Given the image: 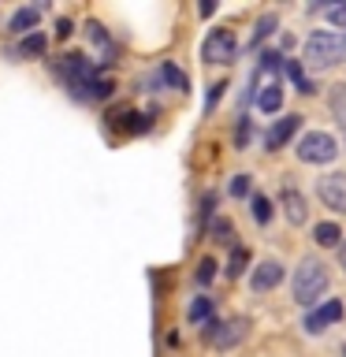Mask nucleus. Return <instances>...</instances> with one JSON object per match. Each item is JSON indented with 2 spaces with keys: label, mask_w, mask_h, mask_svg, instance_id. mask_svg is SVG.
<instances>
[{
  "label": "nucleus",
  "mask_w": 346,
  "mask_h": 357,
  "mask_svg": "<svg viewBox=\"0 0 346 357\" xmlns=\"http://www.w3.org/2000/svg\"><path fill=\"white\" fill-rule=\"evenodd\" d=\"M331 112H335V119H339L343 142H346V86H335L331 89Z\"/></svg>",
  "instance_id": "18"
},
{
  "label": "nucleus",
  "mask_w": 346,
  "mask_h": 357,
  "mask_svg": "<svg viewBox=\"0 0 346 357\" xmlns=\"http://www.w3.org/2000/svg\"><path fill=\"white\" fill-rule=\"evenodd\" d=\"M123 134H145L149 130V116H142V112H116V116H108Z\"/></svg>",
  "instance_id": "13"
},
{
  "label": "nucleus",
  "mask_w": 346,
  "mask_h": 357,
  "mask_svg": "<svg viewBox=\"0 0 346 357\" xmlns=\"http://www.w3.org/2000/svg\"><path fill=\"white\" fill-rule=\"evenodd\" d=\"M317 194H320V201H324L331 212H343V216H346V172L324 175L320 186H317Z\"/></svg>",
  "instance_id": "6"
},
{
  "label": "nucleus",
  "mask_w": 346,
  "mask_h": 357,
  "mask_svg": "<svg viewBox=\"0 0 346 357\" xmlns=\"http://www.w3.org/2000/svg\"><path fill=\"white\" fill-rule=\"evenodd\" d=\"M283 67H287V78H290V82H294V89H298V93H317V82H309L298 60H287Z\"/></svg>",
  "instance_id": "14"
},
{
  "label": "nucleus",
  "mask_w": 346,
  "mask_h": 357,
  "mask_svg": "<svg viewBox=\"0 0 346 357\" xmlns=\"http://www.w3.org/2000/svg\"><path fill=\"white\" fill-rule=\"evenodd\" d=\"M246 142H250V119H239V130H234V145H239V149H246Z\"/></svg>",
  "instance_id": "26"
},
{
  "label": "nucleus",
  "mask_w": 346,
  "mask_h": 357,
  "mask_svg": "<svg viewBox=\"0 0 346 357\" xmlns=\"http://www.w3.org/2000/svg\"><path fill=\"white\" fill-rule=\"evenodd\" d=\"M335 320H343V301H328V305H320V309H313L309 317H306V331L309 335H320L328 324Z\"/></svg>",
  "instance_id": "9"
},
{
  "label": "nucleus",
  "mask_w": 346,
  "mask_h": 357,
  "mask_svg": "<svg viewBox=\"0 0 346 357\" xmlns=\"http://www.w3.org/2000/svg\"><path fill=\"white\" fill-rule=\"evenodd\" d=\"M160 78H164V82L172 86V89H179V93H186V86H190V82H186V75L179 71L175 63H164V67H160Z\"/></svg>",
  "instance_id": "19"
},
{
  "label": "nucleus",
  "mask_w": 346,
  "mask_h": 357,
  "mask_svg": "<svg viewBox=\"0 0 346 357\" xmlns=\"http://www.w3.org/2000/svg\"><path fill=\"white\" fill-rule=\"evenodd\" d=\"M313 238H317V245H324V250H331V245L343 242V231L335 227V223H317V227H313Z\"/></svg>",
  "instance_id": "15"
},
{
  "label": "nucleus",
  "mask_w": 346,
  "mask_h": 357,
  "mask_svg": "<svg viewBox=\"0 0 346 357\" xmlns=\"http://www.w3.org/2000/svg\"><path fill=\"white\" fill-rule=\"evenodd\" d=\"M242 268H246V250H234L231 264H227V275H242Z\"/></svg>",
  "instance_id": "25"
},
{
  "label": "nucleus",
  "mask_w": 346,
  "mask_h": 357,
  "mask_svg": "<svg viewBox=\"0 0 346 357\" xmlns=\"http://www.w3.org/2000/svg\"><path fill=\"white\" fill-rule=\"evenodd\" d=\"M212 205H216V197L205 194V201H201V220H209V216H212Z\"/></svg>",
  "instance_id": "31"
},
{
  "label": "nucleus",
  "mask_w": 346,
  "mask_h": 357,
  "mask_svg": "<svg viewBox=\"0 0 346 357\" xmlns=\"http://www.w3.org/2000/svg\"><path fill=\"white\" fill-rule=\"evenodd\" d=\"M279 201H283V212H287V220L294 223V227H301V223L309 220V205H306V197H301L294 186L279 190Z\"/></svg>",
  "instance_id": "8"
},
{
  "label": "nucleus",
  "mask_w": 346,
  "mask_h": 357,
  "mask_svg": "<svg viewBox=\"0 0 346 357\" xmlns=\"http://www.w3.org/2000/svg\"><path fill=\"white\" fill-rule=\"evenodd\" d=\"M253 220H257V223H268V220H272V201H268L264 194H253Z\"/></svg>",
  "instance_id": "21"
},
{
  "label": "nucleus",
  "mask_w": 346,
  "mask_h": 357,
  "mask_svg": "<svg viewBox=\"0 0 346 357\" xmlns=\"http://www.w3.org/2000/svg\"><path fill=\"white\" fill-rule=\"evenodd\" d=\"M227 234H231V223H227V220H216V223H212V238H216V242H223Z\"/></svg>",
  "instance_id": "29"
},
{
  "label": "nucleus",
  "mask_w": 346,
  "mask_h": 357,
  "mask_svg": "<svg viewBox=\"0 0 346 357\" xmlns=\"http://www.w3.org/2000/svg\"><path fill=\"white\" fill-rule=\"evenodd\" d=\"M324 290H328V264L317 257H306L294 272V301L298 305H313Z\"/></svg>",
  "instance_id": "2"
},
{
  "label": "nucleus",
  "mask_w": 346,
  "mask_h": 357,
  "mask_svg": "<svg viewBox=\"0 0 346 357\" xmlns=\"http://www.w3.org/2000/svg\"><path fill=\"white\" fill-rule=\"evenodd\" d=\"M223 89H227L223 82H216V86L209 89V97H205V112H212V108H216V100H220V93H223Z\"/></svg>",
  "instance_id": "28"
},
{
  "label": "nucleus",
  "mask_w": 346,
  "mask_h": 357,
  "mask_svg": "<svg viewBox=\"0 0 346 357\" xmlns=\"http://www.w3.org/2000/svg\"><path fill=\"white\" fill-rule=\"evenodd\" d=\"M86 33L93 38V45H100V49H108V33H105V26H100V22H86Z\"/></svg>",
  "instance_id": "23"
},
{
  "label": "nucleus",
  "mask_w": 346,
  "mask_h": 357,
  "mask_svg": "<svg viewBox=\"0 0 346 357\" xmlns=\"http://www.w3.org/2000/svg\"><path fill=\"white\" fill-rule=\"evenodd\" d=\"M298 127H301V116H298V112H290V116L276 119V123H272V130L264 134V149H268V153L283 149V145L294 138V130H298Z\"/></svg>",
  "instance_id": "7"
},
{
  "label": "nucleus",
  "mask_w": 346,
  "mask_h": 357,
  "mask_svg": "<svg viewBox=\"0 0 346 357\" xmlns=\"http://www.w3.org/2000/svg\"><path fill=\"white\" fill-rule=\"evenodd\" d=\"M186 320L190 324H209L212 320V298H194V301H190Z\"/></svg>",
  "instance_id": "17"
},
{
  "label": "nucleus",
  "mask_w": 346,
  "mask_h": 357,
  "mask_svg": "<svg viewBox=\"0 0 346 357\" xmlns=\"http://www.w3.org/2000/svg\"><path fill=\"white\" fill-rule=\"evenodd\" d=\"M45 45H49V41H45V33L33 30V33H27V38L19 41V56H27V60L33 56V60H38V56H45Z\"/></svg>",
  "instance_id": "16"
},
{
  "label": "nucleus",
  "mask_w": 346,
  "mask_h": 357,
  "mask_svg": "<svg viewBox=\"0 0 346 357\" xmlns=\"http://www.w3.org/2000/svg\"><path fill=\"white\" fill-rule=\"evenodd\" d=\"M250 194V175H234L231 178V197H246Z\"/></svg>",
  "instance_id": "24"
},
{
  "label": "nucleus",
  "mask_w": 346,
  "mask_h": 357,
  "mask_svg": "<svg viewBox=\"0 0 346 357\" xmlns=\"http://www.w3.org/2000/svg\"><path fill=\"white\" fill-rule=\"evenodd\" d=\"M41 11H45V4H38V8H19L15 15L8 19V33H22V38H27V33H33Z\"/></svg>",
  "instance_id": "11"
},
{
  "label": "nucleus",
  "mask_w": 346,
  "mask_h": 357,
  "mask_svg": "<svg viewBox=\"0 0 346 357\" xmlns=\"http://www.w3.org/2000/svg\"><path fill=\"white\" fill-rule=\"evenodd\" d=\"M257 108L268 112V116L283 108V82H268V86L257 89Z\"/></svg>",
  "instance_id": "12"
},
{
  "label": "nucleus",
  "mask_w": 346,
  "mask_h": 357,
  "mask_svg": "<svg viewBox=\"0 0 346 357\" xmlns=\"http://www.w3.org/2000/svg\"><path fill=\"white\" fill-rule=\"evenodd\" d=\"M279 279H283V264L279 261H261L253 268V279H250V287L257 290V294H264V290H272Z\"/></svg>",
  "instance_id": "10"
},
{
  "label": "nucleus",
  "mask_w": 346,
  "mask_h": 357,
  "mask_svg": "<svg viewBox=\"0 0 346 357\" xmlns=\"http://www.w3.org/2000/svg\"><path fill=\"white\" fill-rule=\"evenodd\" d=\"M212 279H216V261H212V257H201V261H197V283L209 287Z\"/></svg>",
  "instance_id": "22"
},
{
  "label": "nucleus",
  "mask_w": 346,
  "mask_h": 357,
  "mask_svg": "<svg viewBox=\"0 0 346 357\" xmlns=\"http://www.w3.org/2000/svg\"><path fill=\"white\" fill-rule=\"evenodd\" d=\"M246 335H250V320L246 317H234V320H209L205 324V342L212 350H231V346H239Z\"/></svg>",
  "instance_id": "4"
},
{
  "label": "nucleus",
  "mask_w": 346,
  "mask_h": 357,
  "mask_svg": "<svg viewBox=\"0 0 346 357\" xmlns=\"http://www.w3.org/2000/svg\"><path fill=\"white\" fill-rule=\"evenodd\" d=\"M71 30H75V22L71 19H67V15H60V19H56V38H71Z\"/></svg>",
  "instance_id": "27"
},
{
  "label": "nucleus",
  "mask_w": 346,
  "mask_h": 357,
  "mask_svg": "<svg viewBox=\"0 0 346 357\" xmlns=\"http://www.w3.org/2000/svg\"><path fill=\"white\" fill-rule=\"evenodd\" d=\"M335 156H339V142H335L331 134H324V130L301 134V142H298V160L301 164H331Z\"/></svg>",
  "instance_id": "3"
},
{
  "label": "nucleus",
  "mask_w": 346,
  "mask_h": 357,
  "mask_svg": "<svg viewBox=\"0 0 346 357\" xmlns=\"http://www.w3.org/2000/svg\"><path fill=\"white\" fill-rule=\"evenodd\" d=\"M272 30H276V15H261V19H257V26H253V38H250V49H253V45H261V41H264Z\"/></svg>",
  "instance_id": "20"
},
{
  "label": "nucleus",
  "mask_w": 346,
  "mask_h": 357,
  "mask_svg": "<svg viewBox=\"0 0 346 357\" xmlns=\"http://www.w3.org/2000/svg\"><path fill=\"white\" fill-rule=\"evenodd\" d=\"M328 19L335 22V26H346V8H339V4L328 8Z\"/></svg>",
  "instance_id": "30"
},
{
  "label": "nucleus",
  "mask_w": 346,
  "mask_h": 357,
  "mask_svg": "<svg viewBox=\"0 0 346 357\" xmlns=\"http://www.w3.org/2000/svg\"><path fill=\"white\" fill-rule=\"evenodd\" d=\"M339 60H346V33H335V30L309 33V41H306V63L313 67V71L335 67Z\"/></svg>",
  "instance_id": "1"
},
{
  "label": "nucleus",
  "mask_w": 346,
  "mask_h": 357,
  "mask_svg": "<svg viewBox=\"0 0 346 357\" xmlns=\"http://www.w3.org/2000/svg\"><path fill=\"white\" fill-rule=\"evenodd\" d=\"M234 52H239V41H234V30H212L205 45H201V60L205 63H231Z\"/></svg>",
  "instance_id": "5"
},
{
  "label": "nucleus",
  "mask_w": 346,
  "mask_h": 357,
  "mask_svg": "<svg viewBox=\"0 0 346 357\" xmlns=\"http://www.w3.org/2000/svg\"><path fill=\"white\" fill-rule=\"evenodd\" d=\"M339 264H343V272H346V242L339 245Z\"/></svg>",
  "instance_id": "32"
}]
</instances>
